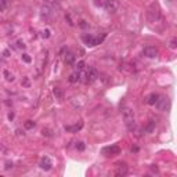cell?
I'll return each instance as SVG.
<instances>
[{
    "label": "cell",
    "mask_w": 177,
    "mask_h": 177,
    "mask_svg": "<svg viewBox=\"0 0 177 177\" xmlns=\"http://www.w3.org/2000/svg\"><path fill=\"white\" fill-rule=\"evenodd\" d=\"M123 122H125L126 127L129 130H133L134 129V126H136V116H134V112H133V109L130 108H125L123 109Z\"/></svg>",
    "instance_id": "6da1fadb"
},
{
    "label": "cell",
    "mask_w": 177,
    "mask_h": 177,
    "mask_svg": "<svg viewBox=\"0 0 177 177\" xmlns=\"http://www.w3.org/2000/svg\"><path fill=\"white\" fill-rule=\"evenodd\" d=\"M83 39V42H85L87 46H90V47H93V46H97V44H100L101 42L105 39V33L102 35V36H91V35H86V36L82 37Z\"/></svg>",
    "instance_id": "7a4b0ae2"
},
{
    "label": "cell",
    "mask_w": 177,
    "mask_h": 177,
    "mask_svg": "<svg viewBox=\"0 0 177 177\" xmlns=\"http://www.w3.org/2000/svg\"><path fill=\"white\" fill-rule=\"evenodd\" d=\"M104 8H105V11H107V12L113 14V12L118 11V8H119V3H118L116 0H105Z\"/></svg>",
    "instance_id": "3957f363"
},
{
    "label": "cell",
    "mask_w": 177,
    "mask_h": 177,
    "mask_svg": "<svg viewBox=\"0 0 177 177\" xmlns=\"http://www.w3.org/2000/svg\"><path fill=\"white\" fill-rule=\"evenodd\" d=\"M98 78V71H97L94 67H88L87 71H86V82L87 83H91Z\"/></svg>",
    "instance_id": "277c9868"
},
{
    "label": "cell",
    "mask_w": 177,
    "mask_h": 177,
    "mask_svg": "<svg viewBox=\"0 0 177 177\" xmlns=\"http://www.w3.org/2000/svg\"><path fill=\"white\" fill-rule=\"evenodd\" d=\"M40 15H42L43 20L48 21L50 18H51V15H53V7H51V6H48V4H43L42 8H40Z\"/></svg>",
    "instance_id": "5b68a950"
},
{
    "label": "cell",
    "mask_w": 177,
    "mask_h": 177,
    "mask_svg": "<svg viewBox=\"0 0 177 177\" xmlns=\"http://www.w3.org/2000/svg\"><path fill=\"white\" fill-rule=\"evenodd\" d=\"M147 17H148V20L151 21V22H155V21L159 20L161 14H159V10H158V7L152 6V7L148 10V12H147Z\"/></svg>",
    "instance_id": "8992f818"
},
{
    "label": "cell",
    "mask_w": 177,
    "mask_h": 177,
    "mask_svg": "<svg viewBox=\"0 0 177 177\" xmlns=\"http://www.w3.org/2000/svg\"><path fill=\"white\" fill-rule=\"evenodd\" d=\"M121 152V148L118 145H111V147H105L102 148V154L107 155V157H112V155H118Z\"/></svg>",
    "instance_id": "52a82bcc"
},
{
    "label": "cell",
    "mask_w": 177,
    "mask_h": 177,
    "mask_svg": "<svg viewBox=\"0 0 177 177\" xmlns=\"http://www.w3.org/2000/svg\"><path fill=\"white\" fill-rule=\"evenodd\" d=\"M143 54H144L145 57H148V58H155V57L158 56V48L152 47V46H147V47H144V50H143Z\"/></svg>",
    "instance_id": "ba28073f"
},
{
    "label": "cell",
    "mask_w": 177,
    "mask_h": 177,
    "mask_svg": "<svg viewBox=\"0 0 177 177\" xmlns=\"http://www.w3.org/2000/svg\"><path fill=\"white\" fill-rule=\"evenodd\" d=\"M40 167L43 170H51V167H53V162H51V159L48 157H44L43 159L40 161Z\"/></svg>",
    "instance_id": "9c48e42d"
},
{
    "label": "cell",
    "mask_w": 177,
    "mask_h": 177,
    "mask_svg": "<svg viewBox=\"0 0 177 177\" xmlns=\"http://www.w3.org/2000/svg\"><path fill=\"white\" fill-rule=\"evenodd\" d=\"M116 174L118 176H125V174H127V165H126V163H118Z\"/></svg>",
    "instance_id": "30bf717a"
},
{
    "label": "cell",
    "mask_w": 177,
    "mask_h": 177,
    "mask_svg": "<svg viewBox=\"0 0 177 177\" xmlns=\"http://www.w3.org/2000/svg\"><path fill=\"white\" fill-rule=\"evenodd\" d=\"M158 97H159V96H158L157 93H151V94L147 97L145 102H147L148 105H155V104H157V101H158Z\"/></svg>",
    "instance_id": "8fae6325"
},
{
    "label": "cell",
    "mask_w": 177,
    "mask_h": 177,
    "mask_svg": "<svg viewBox=\"0 0 177 177\" xmlns=\"http://www.w3.org/2000/svg\"><path fill=\"white\" fill-rule=\"evenodd\" d=\"M79 79H80V71H75V72L69 75V82L71 83H76Z\"/></svg>",
    "instance_id": "7c38bea8"
},
{
    "label": "cell",
    "mask_w": 177,
    "mask_h": 177,
    "mask_svg": "<svg viewBox=\"0 0 177 177\" xmlns=\"http://www.w3.org/2000/svg\"><path fill=\"white\" fill-rule=\"evenodd\" d=\"M64 61H65V64L72 65V64H73V61H75V56H73L72 53L67 51V54L64 56Z\"/></svg>",
    "instance_id": "4fadbf2b"
},
{
    "label": "cell",
    "mask_w": 177,
    "mask_h": 177,
    "mask_svg": "<svg viewBox=\"0 0 177 177\" xmlns=\"http://www.w3.org/2000/svg\"><path fill=\"white\" fill-rule=\"evenodd\" d=\"M10 6V0H0V11H6Z\"/></svg>",
    "instance_id": "5bb4252c"
},
{
    "label": "cell",
    "mask_w": 177,
    "mask_h": 177,
    "mask_svg": "<svg viewBox=\"0 0 177 177\" xmlns=\"http://www.w3.org/2000/svg\"><path fill=\"white\" fill-rule=\"evenodd\" d=\"M80 127H82V123H79V125H75V126H67L65 130H67V132H78Z\"/></svg>",
    "instance_id": "9a60e30c"
},
{
    "label": "cell",
    "mask_w": 177,
    "mask_h": 177,
    "mask_svg": "<svg viewBox=\"0 0 177 177\" xmlns=\"http://www.w3.org/2000/svg\"><path fill=\"white\" fill-rule=\"evenodd\" d=\"M154 129H155V122H154V121H149L148 126L145 127V132H147V133H151Z\"/></svg>",
    "instance_id": "2e32d148"
},
{
    "label": "cell",
    "mask_w": 177,
    "mask_h": 177,
    "mask_svg": "<svg viewBox=\"0 0 177 177\" xmlns=\"http://www.w3.org/2000/svg\"><path fill=\"white\" fill-rule=\"evenodd\" d=\"M53 93H54V96H56L57 98H61V97H62V93H61V90H60L58 87H54Z\"/></svg>",
    "instance_id": "e0dca14e"
},
{
    "label": "cell",
    "mask_w": 177,
    "mask_h": 177,
    "mask_svg": "<svg viewBox=\"0 0 177 177\" xmlns=\"http://www.w3.org/2000/svg\"><path fill=\"white\" fill-rule=\"evenodd\" d=\"M43 136H46V137H51L53 136V133H51V130H48V129H43Z\"/></svg>",
    "instance_id": "ac0fdd59"
},
{
    "label": "cell",
    "mask_w": 177,
    "mask_h": 177,
    "mask_svg": "<svg viewBox=\"0 0 177 177\" xmlns=\"http://www.w3.org/2000/svg\"><path fill=\"white\" fill-rule=\"evenodd\" d=\"M76 148L79 149V151H85V143H82V141H80V143H78Z\"/></svg>",
    "instance_id": "d6986e66"
},
{
    "label": "cell",
    "mask_w": 177,
    "mask_h": 177,
    "mask_svg": "<svg viewBox=\"0 0 177 177\" xmlns=\"http://www.w3.org/2000/svg\"><path fill=\"white\" fill-rule=\"evenodd\" d=\"M83 67H85V62H83V61L78 62V64H76V71H82V69H83Z\"/></svg>",
    "instance_id": "ffe728a7"
},
{
    "label": "cell",
    "mask_w": 177,
    "mask_h": 177,
    "mask_svg": "<svg viewBox=\"0 0 177 177\" xmlns=\"http://www.w3.org/2000/svg\"><path fill=\"white\" fill-rule=\"evenodd\" d=\"M4 76H6V79H7V80H14L12 75H10V73H8L7 71H4Z\"/></svg>",
    "instance_id": "44dd1931"
},
{
    "label": "cell",
    "mask_w": 177,
    "mask_h": 177,
    "mask_svg": "<svg viewBox=\"0 0 177 177\" xmlns=\"http://www.w3.org/2000/svg\"><path fill=\"white\" fill-rule=\"evenodd\" d=\"M33 126H35V123H33L32 121H28L26 123H25V127H26V129H31V127H33Z\"/></svg>",
    "instance_id": "7402d4cb"
},
{
    "label": "cell",
    "mask_w": 177,
    "mask_h": 177,
    "mask_svg": "<svg viewBox=\"0 0 177 177\" xmlns=\"http://www.w3.org/2000/svg\"><path fill=\"white\" fill-rule=\"evenodd\" d=\"M176 43H177L176 39H173V40L170 42V48H176Z\"/></svg>",
    "instance_id": "603a6c76"
},
{
    "label": "cell",
    "mask_w": 177,
    "mask_h": 177,
    "mask_svg": "<svg viewBox=\"0 0 177 177\" xmlns=\"http://www.w3.org/2000/svg\"><path fill=\"white\" fill-rule=\"evenodd\" d=\"M22 57H24L25 62H31V58H29V57H28V54H24V56H22Z\"/></svg>",
    "instance_id": "cb8c5ba5"
}]
</instances>
